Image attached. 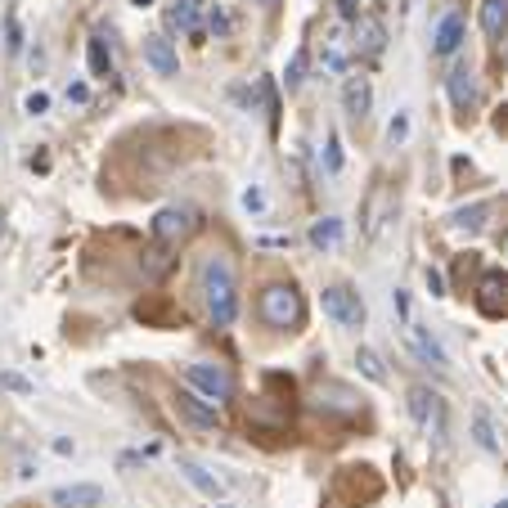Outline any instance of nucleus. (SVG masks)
Returning <instances> with one entry per match:
<instances>
[{
  "mask_svg": "<svg viewBox=\"0 0 508 508\" xmlns=\"http://www.w3.org/2000/svg\"><path fill=\"white\" fill-rule=\"evenodd\" d=\"M198 288H202V302H207V315L216 329H230L234 315H239V274H234V261L226 252H207L202 266H198Z\"/></svg>",
  "mask_w": 508,
  "mask_h": 508,
  "instance_id": "nucleus-1",
  "label": "nucleus"
},
{
  "mask_svg": "<svg viewBox=\"0 0 508 508\" xmlns=\"http://www.w3.org/2000/svg\"><path fill=\"white\" fill-rule=\"evenodd\" d=\"M257 315H261L270 329H279V333H293V329L302 324L306 306H302V293H298L293 283H266L261 298H257Z\"/></svg>",
  "mask_w": 508,
  "mask_h": 508,
  "instance_id": "nucleus-2",
  "label": "nucleus"
},
{
  "mask_svg": "<svg viewBox=\"0 0 508 508\" xmlns=\"http://www.w3.org/2000/svg\"><path fill=\"white\" fill-rule=\"evenodd\" d=\"M185 378H189V387H194L202 401H211V405L234 401V374H230L226 365H207V360H194V365H185Z\"/></svg>",
  "mask_w": 508,
  "mask_h": 508,
  "instance_id": "nucleus-3",
  "label": "nucleus"
},
{
  "mask_svg": "<svg viewBox=\"0 0 508 508\" xmlns=\"http://www.w3.org/2000/svg\"><path fill=\"white\" fill-rule=\"evenodd\" d=\"M320 306L342 329H365V302H360V293H355V288H346V283H329L324 293H320Z\"/></svg>",
  "mask_w": 508,
  "mask_h": 508,
  "instance_id": "nucleus-4",
  "label": "nucleus"
},
{
  "mask_svg": "<svg viewBox=\"0 0 508 508\" xmlns=\"http://www.w3.org/2000/svg\"><path fill=\"white\" fill-rule=\"evenodd\" d=\"M194 230H198V211L194 207H163L154 216V243H163V248H180Z\"/></svg>",
  "mask_w": 508,
  "mask_h": 508,
  "instance_id": "nucleus-5",
  "label": "nucleus"
},
{
  "mask_svg": "<svg viewBox=\"0 0 508 508\" xmlns=\"http://www.w3.org/2000/svg\"><path fill=\"white\" fill-rule=\"evenodd\" d=\"M446 91H450V104H455L459 113H468V108L477 104V72H472V63H468V59H459V63L450 67Z\"/></svg>",
  "mask_w": 508,
  "mask_h": 508,
  "instance_id": "nucleus-6",
  "label": "nucleus"
},
{
  "mask_svg": "<svg viewBox=\"0 0 508 508\" xmlns=\"http://www.w3.org/2000/svg\"><path fill=\"white\" fill-rule=\"evenodd\" d=\"M477 311L481 315H504L508 311V279L499 270H486L477 283Z\"/></svg>",
  "mask_w": 508,
  "mask_h": 508,
  "instance_id": "nucleus-7",
  "label": "nucleus"
},
{
  "mask_svg": "<svg viewBox=\"0 0 508 508\" xmlns=\"http://www.w3.org/2000/svg\"><path fill=\"white\" fill-rule=\"evenodd\" d=\"M144 63H149L158 77H176V72H180V54H176V45L163 32L144 36Z\"/></svg>",
  "mask_w": 508,
  "mask_h": 508,
  "instance_id": "nucleus-8",
  "label": "nucleus"
},
{
  "mask_svg": "<svg viewBox=\"0 0 508 508\" xmlns=\"http://www.w3.org/2000/svg\"><path fill=\"white\" fill-rule=\"evenodd\" d=\"M464 36H468V23H464V14L459 10H450L441 23H437V32H432V54H459V45H464Z\"/></svg>",
  "mask_w": 508,
  "mask_h": 508,
  "instance_id": "nucleus-9",
  "label": "nucleus"
},
{
  "mask_svg": "<svg viewBox=\"0 0 508 508\" xmlns=\"http://www.w3.org/2000/svg\"><path fill=\"white\" fill-rule=\"evenodd\" d=\"M342 108H346L351 122H365V117H369V108H374V86H369V77H346V86H342Z\"/></svg>",
  "mask_w": 508,
  "mask_h": 508,
  "instance_id": "nucleus-10",
  "label": "nucleus"
},
{
  "mask_svg": "<svg viewBox=\"0 0 508 508\" xmlns=\"http://www.w3.org/2000/svg\"><path fill=\"white\" fill-rule=\"evenodd\" d=\"M405 333H409V342H414V351H418V360H423V365H432V369H450V360H446V346L437 342V337H432L423 324H405Z\"/></svg>",
  "mask_w": 508,
  "mask_h": 508,
  "instance_id": "nucleus-11",
  "label": "nucleus"
},
{
  "mask_svg": "<svg viewBox=\"0 0 508 508\" xmlns=\"http://www.w3.org/2000/svg\"><path fill=\"white\" fill-rule=\"evenodd\" d=\"M50 504H54V508H99V504H104V490H99V486H91V481L59 486V490L50 495Z\"/></svg>",
  "mask_w": 508,
  "mask_h": 508,
  "instance_id": "nucleus-12",
  "label": "nucleus"
},
{
  "mask_svg": "<svg viewBox=\"0 0 508 508\" xmlns=\"http://www.w3.org/2000/svg\"><path fill=\"white\" fill-rule=\"evenodd\" d=\"M176 409H180L194 427H221V409H216L211 401H202L198 392H180V396H176Z\"/></svg>",
  "mask_w": 508,
  "mask_h": 508,
  "instance_id": "nucleus-13",
  "label": "nucleus"
},
{
  "mask_svg": "<svg viewBox=\"0 0 508 508\" xmlns=\"http://www.w3.org/2000/svg\"><path fill=\"white\" fill-rule=\"evenodd\" d=\"M387 45V28L378 19H360L355 23V54H365V59H378Z\"/></svg>",
  "mask_w": 508,
  "mask_h": 508,
  "instance_id": "nucleus-14",
  "label": "nucleus"
},
{
  "mask_svg": "<svg viewBox=\"0 0 508 508\" xmlns=\"http://www.w3.org/2000/svg\"><path fill=\"white\" fill-rule=\"evenodd\" d=\"M481 32L490 41H508V0H481Z\"/></svg>",
  "mask_w": 508,
  "mask_h": 508,
  "instance_id": "nucleus-15",
  "label": "nucleus"
},
{
  "mask_svg": "<svg viewBox=\"0 0 508 508\" xmlns=\"http://www.w3.org/2000/svg\"><path fill=\"white\" fill-rule=\"evenodd\" d=\"M180 472H185V481H189L194 490H202L207 499H221V490H226V486L216 481V477H211L202 464H194V459H180Z\"/></svg>",
  "mask_w": 508,
  "mask_h": 508,
  "instance_id": "nucleus-16",
  "label": "nucleus"
},
{
  "mask_svg": "<svg viewBox=\"0 0 508 508\" xmlns=\"http://www.w3.org/2000/svg\"><path fill=\"white\" fill-rule=\"evenodd\" d=\"M486 216H490V202L459 207V211H450V230H468V234H477V230L486 226Z\"/></svg>",
  "mask_w": 508,
  "mask_h": 508,
  "instance_id": "nucleus-17",
  "label": "nucleus"
},
{
  "mask_svg": "<svg viewBox=\"0 0 508 508\" xmlns=\"http://www.w3.org/2000/svg\"><path fill=\"white\" fill-rule=\"evenodd\" d=\"M315 405H320V409H342V414H355V409H360V401H355L346 387H320V392H315Z\"/></svg>",
  "mask_w": 508,
  "mask_h": 508,
  "instance_id": "nucleus-18",
  "label": "nucleus"
},
{
  "mask_svg": "<svg viewBox=\"0 0 508 508\" xmlns=\"http://www.w3.org/2000/svg\"><path fill=\"white\" fill-rule=\"evenodd\" d=\"M144 257H149V261H139V270H144V279H149V283H158V279L171 270V261H176V257H171V248H163V243H158V248H149Z\"/></svg>",
  "mask_w": 508,
  "mask_h": 508,
  "instance_id": "nucleus-19",
  "label": "nucleus"
},
{
  "mask_svg": "<svg viewBox=\"0 0 508 508\" xmlns=\"http://www.w3.org/2000/svg\"><path fill=\"white\" fill-rule=\"evenodd\" d=\"M437 409H441V405H437V396H432L427 387H414V392H409V414H414V423L427 427L432 418H437Z\"/></svg>",
  "mask_w": 508,
  "mask_h": 508,
  "instance_id": "nucleus-20",
  "label": "nucleus"
},
{
  "mask_svg": "<svg viewBox=\"0 0 508 508\" xmlns=\"http://www.w3.org/2000/svg\"><path fill=\"white\" fill-rule=\"evenodd\" d=\"M337 239H342V221H337V216H320V221L311 226V248L324 252V248H333Z\"/></svg>",
  "mask_w": 508,
  "mask_h": 508,
  "instance_id": "nucleus-21",
  "label": "nucleus"
},
{
  "mask_svg": "<svg viewBox=\"0 0 508 508\" xmlns=\"http://www.w3.org/2000/svg\"><path fill=\"white\" fill-rule=\"evenodd\" d=\"M306 63H311V50L298 45L293 59H288V67H283V86H288V91H298V86L306 82Z\"/></svg>",
  "mask_w": 508,
  "mask_h": 508,
  "instance_id": "nucleus-22",
  "label": "nucleus"
},
{
  "mask_svg": "<svg viewBox=\"0 0 508 508\" xmlns=\"http://www.w3.org/2000/svg\"><path fill=\"white\" fill-rule=\"evenodd\" d=\"M86 59H91V72H95V77H108V67H113V54H108L104 36H91V41H86Z\"/></svg>",
  "mask_w": 508,
  "mask_h": 508,
  "instance_id": "nucleus-23",
  "label": "nucleus"
},
{
  "mask_svg": "<svg viewBox=\"0 0 508 508\" xmlns=\"http://www.w3.org/2000/svg\"><path fill=\"white\" fill-rule=\"evenodd\" d=\"M472 441H477L481 450H490V455L499 450V441H495V427H490V414H486V409H477V414H472Z\"/></svg>",
  "mask_w": 508,
  "mask_h": 508,
  "instance_id": "nucleus-24",
  "label": "nucleus"
},
{
  "mask_svg": "<svg viewBox=\"0 0 508 508\" xmlns=\"http://www.w3.org/2000/svg\"><path fill=\"white\" fill-rule=\"evenodd\" d=\"M355 365H360V374H365L369 383H387V369H383V360L369 351V346H360V355H355Z\"/></svg>",
  "mask_w": 508,
  "mask_h": 508,
  "instance_id": "nucleus-25",
  "label": "nucleus"
},
{
  "mask_svg": "<svg viewBox=\"0 0 508 508\" xmlns=\"http://www.w3.org/2000/svg\"><path fill=\"white\" fill-rule=\"evenodd\" d=\"M324 67L329 72H346V50H342V32L329 36V54H324Z\"/></svg>",
  "mask_w": 508,
  "mask_h": 508,
  "instance_id": "nucleus-26",
  "label": "nucleus"
},
{
  "mask_svg": "<svg viewBox=\"0 0 508 508\" xmlns=\"http://www.w3.org/2000/svg\"><path fill=\"white\" fill-rule=\"evenodd\" d=\"M324 167H329V176H337V171H342V139H337V131H329V144H324Z\"/></svg>",
  "mask_w": 508,
  "mask_h": 508,
  "instance_id": "nucleus-27",
  "label": "nucleus"
},
{
  "mask_svg": "<svg viewBox=\"0 0 508 508\" xmlns=\"http://www.w3.org/2000/svg\"><path fill=\"white\" fill-rule=\"evenodd\" d=\"M333 5H337L342 23H360V0H333Z\"/></svg>",
  "mask_w": 508,
  "mask_h": 508,
  "instance_id": "nucleus-28",
  "label": "nucleus"
},
{
  "mask_svg": "<svg viewBox=\"0 0 508 508\" xmlns=\"http://www.w3.org/2000/svg\"><path fill=\"white\" fill-rule=\"evenodd\" d=\"M405 135H409V117H405V113H396V117H392V126H387V139H392V144H401Z\"/></svg>",
  "mask_w": 508,
  "mask_h": 508,
  "instance_id": "nucleus-29",
  "label": "nucleus"
},
{
  "mask_svg": "<svg viewBox=\"0 0 508 508\" xmlns=\"http://www.w3.org/2000/svg\"><path fill=\"white\" fill-rule=\"evenodd\" d=\"M243 207H248V211H266V194H261L257 185H252V189H243Z\"/></svg>",
  "mask_w": 508,
  "mask_h": 508,
  "instance_id": "nucleus-30",
  "label": "nucleus"
},
{
  "mask_svg": "<svg viewBox=\"0 0 508 508\" xmlns=\"http://www.w3.org/2000/svg\"><path fill=\"white\" fill-rule=\"evenodd\" d=\"M23 108L36 117V113H45V108H50V95H41V91H36V95H28V99H23Z\"/></svg>",
  "mask_w": 508,
  "mask_h": 508,
  "instance_id": "nucleus-31",
  "label": "nucleus"
},
{
  "mask_svg": "<svg viewBox=\"0 0 508 508\" xmlns=\"http://www.w3.org/2000/svg\"><path fill=\"white\" fill-rule=\"evenodd\" d=\"M427 288H432V298H446V274L441 270H427Z\"/></svg>",
  "mask_w": 508,
  "mask_h": 508,
  "instance_id": "nucleus-32",
  "label": "nucleus"
},
{
  "mask_svg": "<svg viewBox=\"0 0 508 508\" xmlns=\"http://www.w3.org/2000/svg\"><path fill=\"white\" fill-rule=\"evenodd\" d=\"M392 306H396V315L409 324V298H405V288H396V293H392Z\"/></svg>",
  "mask_w": 508,
  "mask_h": 508,
  "instance_id": "nucleus-33",
  "label": "nucleus"
},
{
  "mask_svg": "<svg viewBox=\"0 0 508 508\" xmlns=\"http://www.w3.org/2000/svg\"><path fill=\"white\" fill-rule=\"evenodd\" d=\"M0 383H5L10 392H23V396L32 392V383H28V378H19V374H0Z\"/></svg>",
  "mask_w": 508,
  "mask_h": 508,
  "instance_id": "nucleus-34",
  "label": "nucleus"
},
{
  "mask_svg": "<svg viewBox=\"0 0 508 508\" xmlns=\"http://www.w3.org/2000/svg\"><path fill=\"white\" fill-rule=\"evenodd\" d=\"M211 32H216V36H226V32H230V19H226L221 10H211Z\"/></svg>",
  "mask_w": 508,
  "mask_h": 508,
  "instance_id": "nucleus-35",
  "label": "nucleus"
},
{
  "mask_svg": "<svg viewBox=\"0 0 508 508\" xmlns=\"http://www.w3.org/2000/svg\"><path fill=\"white\" fill-rule=\"evenodd\" d=\"M19 50H23V28L10 23V54H19Z\"/></svg>",
  "mask_w": 508,
  "mask_h": 508,
  "instance_id": "nucleus-36",
  "label": "nucleus"
},
{
  "mask_svg": "<svg viewBox=\"0 0 508 508\" xmlns=\"http://www.w3.org/2000/svg\"><path fill=\"white\" fill-rule=\"evenodd\" d=\"M67 99H77V104H86V99H91V91H86V86L77 82V86H67Z\"/></svg>",
  "mask_w": 508,
  "mask_h": 508,
  "instance_id": "nucleus-37",
  "label": "nucleus"
},
{
  "mask_svg": "<svg viewBox=\"0 0 508 508\" xmlns=\"http://www.w3.org/2000/svg\"><path fill=\"white\" fill-rule=\"evenodd\" d=\"M0 234H5V207H0Z\"/></svg>",
  "mask_w": 508,
  "mask_h": 508,
  "instance_id": "nucleus-38",
  "label": "nucleus"
},
{
  "mask_svg": "<svg viewBox=\"0 0 508 508\" xmlns=\"http://www.w3.org/2000/svg\"><path fill=\"white\" fill-rule=\"evenodd\" d=\"M135 5H139V10H144V5H154V0H135Z\"/></svg>",
  "mask_w": 508,
  "mask_h": 508,
  "instance_id": "nucleus-39",
  "label": "nucleus"
},
{
  "mask_svg": "<svg viewBox=\"0 0 508 508\" xmlns=\"http://www.w3.org/2000/svg\"><path fill=\"white\" fill-rule=\"evenodd\" d=\"M504 67H508V41H504Z\"/></svg>",
  "mask_w": 508,
  "mask_h": 508,
  "instance_id": "nucleus-40",
  "label": "nucleus"
},
{
  "mask_svg": "<svg viewBox=\"0 0 508 508\" xmlns=\"http://www.w3.org/2000/svg\"><path fill=\"white\" fill-rule=\"evenodd\" d=\"M221 508H234V504H221Z\"/></svg>",
  "mask_w": 508,
  "mask_h": 508,
  "instance_id": "nucleus-41",
  "label": "nucleus"
},
{
  "mask_svg": "<svg viewBox=\"0 0 508 508\" xmlns=\"http://www.w3.org/2000/svg\"><path fill=\"white\" fill-rule=\"evenodd\" d=\"M499 508H508V499H504V504H499Z\"/></svg>",
  "mask_w": 508,
  "mask_h": 508,
  "instance_id": "nucleus-42",
  "label": "nucleus"
}]
</instances>
